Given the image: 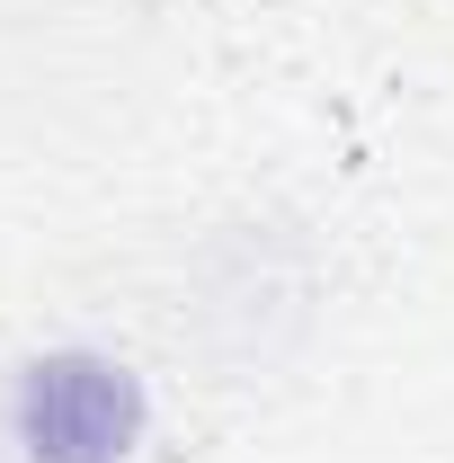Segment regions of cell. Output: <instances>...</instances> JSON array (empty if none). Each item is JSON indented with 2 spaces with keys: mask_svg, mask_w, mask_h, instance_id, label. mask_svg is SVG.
Listing matches in <instances>:
<instances>
[{
  "mask_svg": "<svg viewBox=\"0 0 454 463\" xmlns=\"http://www.w3.org/2000/svg\"><path fill=\"white\" fill-rule=\"evenodd\" d=\"M143 437V383L108 356H36L18 383V446L36 463H125Z\"/></svg>",
  "mask_w": 454,
  "mask_h": 463,
  "instance_id": "obj_1",
  "label": "cell"
}]
</instances>
